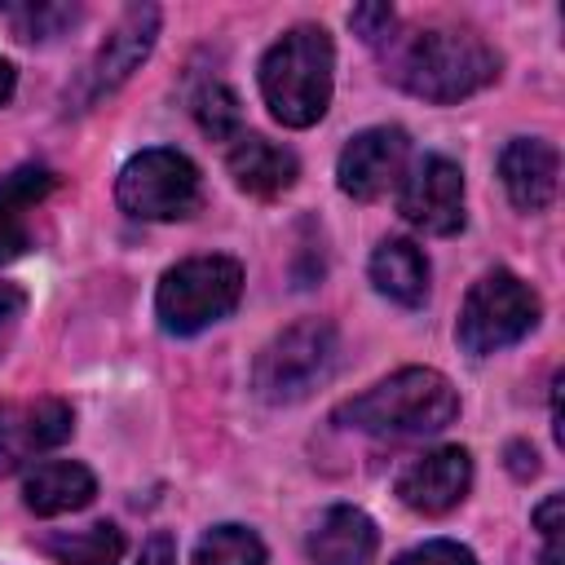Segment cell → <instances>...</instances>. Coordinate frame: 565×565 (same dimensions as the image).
Instances as JSON below:
<instances>
[{"label": "cell", "mask_w": 565, "mask_h": 565, "mask_svg": "<svg viewBox=\"0 0 565 565\" xmlns=\"http://www.w3.org/2000/svg\"><path fill=\"white\" fill-rule=\"evenodd\" d=\"M539 291L516 278L512 269H490L472 282V291L463 296V309H459V349L463 353H499L516 340H525L534 327H539Z\"/></svg>", "instance_id": "cell-6"}, {"label": "cell", "mask_w": 565, "mask_h": 565, "mask_svg": "<svg viewBox=\"0 0 565 565\" xmlns=\"http://www.w3.org/2000/svg\"><path fill=\"white\" fill-rule=\"evenodd\" d=\"M349 26H353L366 44H384L388 31H393V9H388V4H358V9L349 13Z\"/></svg>", "instance_id": "cell-25"}, {"label": "cell", "mask_w": 565, "mask_h": 565, "mask_svg": "<svg viewBox=\"0 0 565 565\" xmlns=\"http://www.w3.org/2000/svg\"><path fill=\"white\" fill-rule=\"evenodd\" d=\"M154 35H159V9L154 4H132L115 26L110 35L102 40V49L88 57L79 84H75V110L102 102L106 93H115L154 49Z\"/></svg>", "instance_id": "cell-8"}, {"label": "cell", "mask_w": 565, "mask_h": 565, "mask_svg": "<svg viewBox=\"0 0 565 565\" xmlns=\"http://www.w3.org/2000/svg\"><path fill=\"white\" fill-rule=\"evenodd\" d=\"M561 516H565V499H561V494H547V499L534 508V525H539V534H543V565H565V547H561L565 525H561Z\"/></svg>", "instance_id": "cell-23"}, {"label": "cell", "mask_w": 565, "mask_h": 565, "mask_svg": "<svg viewBox=\"0 0 565 565\" xmlns=\"http://www.w3.org/2000/svg\"><path fill=\"white\" fill-rule=\"evenodd\" d=\"M40 547L62 565H119L124 561V534L110 521H97L88 530H62L40 539Z\"/></svg>", "instance_id": "cell-19"}, {"label": "cell", "mask_w": 565, "mask_h": 565, "mask_svg": "<svg viewBox=\"0 0 565 565\" xmlns=\"http://www.w3.org/2000/svg\"><path fill=\"white\" fill-rule=\"evenodd\" d=\"M9 97H13V66L0 57V106H4Z\"/></svg>", "instance_id": "cell-29"}, {"label": "cell", "mask_w": 565, "mask_h": 565, "mask_svg": "<svg viewBox=\"0 0 565 565\" xmlns=\"http://www.w3.org/2000/svg\"><path fill=\"white\" fill-rule=\"evenodd\" d=\"M194 119L199 128L212 137V141H238L243 137V106H238V93L221 79L203 84L199 97H194Z\"/></svg>", "instance_id": "cell-21"}, {"label": "cell", "mask_w": 565, "mask_h": 565, "mask_svg": "<svg viewBox=\"0 0 565 565\" xmlns=\"http://www.w3.org/2000/svg\"><path fill=\"white\" fill-rule=\"evenodd\" d=\"M499 181L521 212H543L561 185V154L543 137H512L499 154Z\"/></svg>", "instance_id": "cell-13"}, {"label": "cell", "mask_w": 565, "mask_h": 565, "mask_svg": "<svg viewBox=\"0 0 565 565\" xmlns=\"http://www.w3.org/2000/svg\"><path fill=\"white\" fill-rule=\"evenodd\" d=\"M371 282L388 300L415 309L428 300V256L411 238H384L371 252Z\"/></svg>", "instance_id": "cell-18"}, {"label": "cell", "mask_w": 565, "mask_h": 565, "mask_svg": "<svg viewBox=\"0 0 565 565\" xmlns=\"http://www.w3.org/2000/svg\"><path fill=\"white\" fill-rule=\"evenodd\" d=\"M472 486V455L463 446H437L419 459H411L397 477V499L411 512L441 516L450 512Z\"/></svg>", "instance_id": "cell-12"}, {"label": "cell", "mask_w": 565, "mask_h": 565, "mask_svg": "<svg viewBox=\"0 0 565 565\" xmlns=\"http://www.w3.org/2000/svg\"><path fill=\"white\" fill-rule=\"evenodd\" d=\"M340 362V335L327 318H300L287 331H278L252 366V388L269 406H287L309 397L322 380H331Z\"/></svg>", "instance_id": "cell-4"}, {"label": "cell", "mask_w": 565, "mask_h": 565, "mask_svg": "<svg viewBox=\"0 0 565 565\" xmlns=\"http://www.w3.org/2000/svg\"><path fill=\"white\" fill-rule=\"evenodd\" d=\"M508 468H512L516 477H534V472H539V459H534V450H530L525 441H512V446H508Z\"/></svg>", "instance_id": "cell-28"}, {"label": "cell", "mask_w": 565, "mask_h": 565, "mask_svg": "<svg viewBox=\"0 0 565 565\" xmlns=\"http://www.w3.org/2000/svg\"><path fill=\"white\" fill-rule=\"evenodd\" d=\"M406 159H411V141L402 128H362L358 137H349V146L335 159V181L349 199L371 203L384 199L393 185H402L406 177Z\"/></svg>", "instance_id": "cell-10"}, {"label": "cell", "mask_w": 565, "mask_h": 565, "mask_svg": "<svg viewBox=\"0 0 565 565\" xmlns=\"http://www.w3.org/2000/svg\"><path fill=\"white\" fill-rule=\"evenodd\" d=\"M375 521L362 508L335 503L322 512V521L309 534V561L313 565H371L375 556Z\"/></svg>", "instance_id": "cell-17"}, {"label": "cell", "mask_w": 565, "mask_h": 565, "mask_svg": "<svg viewBox=\"0 0 565 565\" xmlns=\"http://www.w3.org/2000/svg\"><path fill=\"white\" fill-rule=\"evenodd\" d=\"M93 494H97V481L75 459H44V463L26 468V477H22V503L35 516L79 512V508L93 503Z\"/></svg>", "instance_id": "cell-16"}, {"label": "cell", "mask_w": 565, "mask_h": 565, "mask_svg": "<svg viewBox=\"0 0 565 565\" xmlns=\"http://www.w3.org/2000/svg\"><path fill=\"white\" fill-rule=\"evenodd\" d=\"M331 79H335V49L331 35L313 22L291 26L260 57V97L269 115L287 128H309L327 115Z\"/></svg>", "instance_id": "cell-3"}, {"label": "cell", "mask_w": 565, "mask_h": 565, "mask_svg": "<svg viewBox=\"0 0 565 565\" xmlns=\"http://www.w3.org/2000/svg\"><path fill=\"white\" fill-rule=\"evenodd\" d=\"M115 199L137 221H181L203 199L199 168L181 150H168V146L141 150L124 163L115 181Z\"/></svg>", "instance_id": "cell-7"}, {"label": "cell", "mask_w": 565, "mask_h": 565, "mask_svg": "<svg viewBox=\"0 0 565 565\" xmlns=\"http://www.w3.org/2000/svg\"><path fill=\"white\" fill-rule=\"evenodd\" d=\"M22 313H26V291L18 282H0V358L13 344V335L22 327Z\"/></svg>", "instance_id": "cell-26"}, {"label": "cell", "mask_w": 565, "mask_h": 565, "mask_svg": "<svg viewBox=\"0 0 565 565\" xmlns=\"http://www.w3.org/2000/svg\"><path fill=\"white\" fill-rule=\"evenodd\" d=\"M397 212L406 225L424 234H459L463 230V172L446 154H424L397 185Z\"/></svg>", "instance_id": "cell-9"}, {"label": "cell", "mask_w": 565, "mask_h": 565, "mask_svg": "<svg viewBox=\"0 0 565 565\" xmlns=\"http://www.w3.org/2000/svg\"><path fill=\"white\" fill-rule=\"evenodd\" d=\"M384 75L424 102H463L494 84L499 53L468 26H424L388 35Z\"/></svg>", "instance_id": "cell-1"}, {"label": "cell", "mask_w": 565, "mask_h": 565, "mask_svg": "<svg viewBox=\"0 0 565 565\" xmlns=\"http://www.w3.org/2000/svg\"><path fill=\"white\" fill-rule=\"evenodd\" d=\"M137 565H177V543H172L168 534H150Z\"/></svg>", "instance_id": "cell-27"}, {"label": "cell", "mask_w": 565, "mask_h": 565, "mask_svg": "<svg viewBox=\"0 0 565 565\" xmlns=\"http://www.w3.org/2000/svg\"><path fill=\"white\" fill-rule=\"evenodd\" d=\"M243 296V269L230 256H190L159 278L154 313L168 335H194L234 313Z\"/></svg>", "instance_id": "cell-5"}, {"label": "cell", "mask_w": 565, "mask_h": 565, "mask_svg": "<svg viewBox=\"0 0 565 565\" xmlns=\"http://www.w3.org/2000/svg\"><path fill=\"white\" fill-rule=\"evenodd\" d=\"M459 388L433 366H402L335 411L340 424L371 437H428L455 424Z\"/></svg>", "instance_id": "cell-2"}, {"label": "cell", "mask_w": 565, "mask_h": 565, "mask_svg": "<svg viewBox=\"0 0 565 565\" xmlns=\"http://www.w3.org/2000/svg\"><path fill=\"white\" fill-rule=\"evenodd\" d=\"M225 163H230L234 185L247 190V194H256V199H278L300 177V159L287 146L269 141V137H256V132H243L230 146V159Z\"/></svg>", "instance_id": "cell-15"}, {"label": "cell", "mask_w": 565, "mask_h": 565, "mask_svg": "<svg viewBox=\"0 0 565 565\" xmlns=\"http://www.w3.org/2000/svg\"><path fill=\"white\" fill-rule=\"evenodd\" d=\"M75 428V415L62 397L0 402V472L31 463L44 450H57Z\"/></svg>", "instance_id": "cell-11"}, {"label": "cell", "mask_w": 565, "mask_h": 565, "mask_svg": "<svg viewBox=\"0 0 565 565\" xmlns=\"http://www.w3.org/2000/svg\"><path fill=\"white\" fill-rule=\"evenodd\" d=\"M0 9L13 18L22 40H49V35H57L62 26H71L79 18L75 4H0Z\"/></svg>", "instance_id": "cell-22"}, {"label": "cell", "mask_w": 565, "mask_h": 565, "mask_svg": "<svg viewBox=\"0 0 565 565\" xmlns=\"http://www.w3.org/2000/svg\"><path fill=\"white\" fill-rule=\"evenodd\" d=\"M397 565H477V556L455 539H428L397 556Z\"/></svg>", "instance_id": "cell-24"}, {"label": "cell", "mask_w": 565, "mask_h": 565, "mask_svg": "<svg viewBox=\"0 0 565 565\" xmlns=\"http://www.w3.org/2000/svg\"><path fill=\"white\" fill-rule=\"evenodd\" d=\"M57 185V172L44 163H22L0 177V265L18 260L31 247V207H40Z\"/></svg>", "instance_id": "cell-14"}, {"label": "cell", "mask_w": 565, "mask_h": 565, "mask_svg": "<svg viewBox=\"0 0 565 565\" xmlns=\"http://www.w3.org/2000/svg\"><path fill=\"white\" fill-rule=\"evenodd\" d=\"M194 565H265V543L247 525H212L194 547Z\"/></svg>", "instance_id": "cell-20"}]
</instances>
